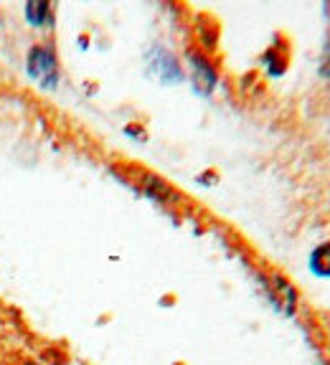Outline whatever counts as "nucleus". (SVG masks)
<instances>
[{"label": "nucleus", "mask_w": 330, "mask_h": 365, "mask_svg": "<svg viewBox=\"0 0 330 365\" xmlns=\"http://www.w3.org/2000/svg\"><path fill=\"white\" fill-rule=\"evenodd\" d=\"M29 74L44 86H51L56 81V56L46 46H34L29 53Z\"/></svg>", "instance_id": "nucleus-1"}, {"label": "nucleus", "mask_w": 330, "mask_h": 365, "mask_svg": "<svg viewBox=\"0 0 330 365\" xmlns=\"http://www.w3.org/2000/svg\"><path fill=\"white\" fill-rule=\"evenodd\" d=\"M191 66H194V74H196V84H199L201 91H211L214 84H216V74H214V68L199 56H191Z\"/></svg>", "instance_id": "nucleus-2"}, {"label": "nucleus", "mask_w": 330, "mask_h": 365, "mask_svg": "<svg viewBox=\"0 0 330 365\" xmlns=\"http://www.w3.org/2000/svg\"><path fill=\"white\" fill-rule=\"evenodd\" d=\"M313 272L320 277H330V244H323L320 249H315L313 254Z\"/></svg>", "instance_id": "nucleus-3"}, {"label": "nucleus", "mask_w": 330, "mask_h": 365, "mask_svg": "<svg viewBox=\"0 0 330 365\" xmlns=\"http://www.w3.org/2000/svg\"><path fill=\"white\" fill-rule=\"evenodd\" d=\"M49 13H51L49 3H29L26 6V16H29V23H34V26L49 23Z\"/></svg>", "instance_id": "nucleus-4"}, {"label": "nucleus", "mask_w": 330, "mask_h": 365, "mask_svg": "<svg viewBox=\"0 0 330 365\" xmlns=\"http://www.w3.org/2000/svg\"><path fill=\"white\" fill-rule=\"evenodd\" d=\"M323 74L330 76V43L328 48H325V58H323Z\"/></svg>", "instance_id": "nucleus-5"}, {"label": "nucleus", "mask_w": 330, "mask_h": 365, "mask_svg": "<svg viewBox=\"0 0 330 365\" xmlns=\"http://www.w3.org/2000/svg\"><path fill=\"white\" fill-rule=\"evenodd\" d=\"M26 365H39V363H26Z\"/></svg>", "instance_id": "nucleus-6"}]
</instances>
